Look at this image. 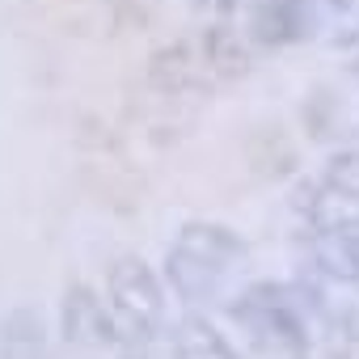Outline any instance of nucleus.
Here are the masks:
<instances>
[{
	"label": "nucleus",
	"mask_w": 359,
	"mask_h": 359,
	"mask_svg": "<svg viewBox=\"0 0 359 359\" xmlns=\"http://www.w3.org/2000/svg\"><path fill=\"white\" fill-rule=\"evenodd\" d=\"M60 359H131L110 304L85 283H72L64 292V304H60Z\"/></svg>",
	"instance_id": "3"
},
{
	"label": "nucleus",
	"mask_w": 359,
	"mask_h": 359,
	"mask_svg": "<svg viewBox=\"0 0 359 359\" xmlns=\"http://www.w3.org/2000/svg\"><path fill=\"white\" fill-rule=\"evenodd\" d=\"M321 5V39L346 47L359 39V0H317Z\"/></svg>",
	"instance_id": "6"
},
{
	"label": "nucleus",
	"mask_w": 359,
	"mask_h": 359,
	"mask_svg": "<svg viewBox=\"0 0 359 359\" xmlns=\"http://www.w3.org/2000/svg\"><path fill=\"white\" fill-rule=\"evenodd\" d=\"M0 359H60L47 321L34 304H18L0 321Z\"/></svg>",
	"instance_id": "5"
},
{
	"label": "nucleus",
	"mask_w": 359,
	"mask_h": 359,
	"mask_svg": "<svg viewBox=\"0 0 359 359\" xmlns=\"http://www.w3.org/2000/svg\"><path fill=\"white\" fill-rule=\"evenodd\" d=\"M250 30L266 47H292L304 39H321V5L317 0H258Z\"/></svg>",
	"instance_id": "4"
},
{
	"label": "nucleus",
	"mask_w": 359,
	"mask_h": 359,
	"mask_svg": "<svg viewBox=\"0 0 359 359\" xmlns=\"http://www.w3.org/2000/svg\"><path fill=\"white\" fill-rule=\"evenodd\" d=\"M241 330L245 359H313V317L300 287L258 279L229 309Z\"/></svg>",
	"instance_id": "2"
},
{
	"label": "nucleus",
	"mask_w": 359,
	"mask_h": 359,
	"mask_svg": "<svg viewBox=\"0 0 359 359\" xmlns=\"http://www.w3.org/2000/svg\"><path fill=\"white\" fill-rule=\"evenodd\" d=\"M250 245L229 229L212 220L182 224L165 250V283L187 313H212L233 309L241 292L250 287Z\"/></svg>",
	"instance_id": "1"
}]
</instances>
